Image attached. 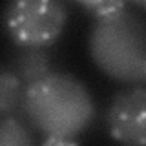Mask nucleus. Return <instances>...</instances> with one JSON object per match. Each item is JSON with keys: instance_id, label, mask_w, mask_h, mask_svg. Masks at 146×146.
<instances>
[{"instance_id": "obj_1", "label": "nucleus", "mask_w": 146, "mask_h": 146, "mask_svg": "<svg viewBox=\"0 0 146 146\" xmlns=\"http://www.w3.org/2000/svg\"><path fill=\"white\" fill-rule=\"evenodd\" d=\"M22 106L31 124L53 139L75 141L95 119V100L88 86L58 71L27 84Z\"/></svg>"}, {"instance_id": "obj_2", "label": "nucleus", "mask_w": 146, "mask_h": 146, "mask_svg": "<svg viewBox=\"0 0 146 146\" xmlns=\"http://www.w3.org/2000/svg\"><path fill=\"white\" fill-rule=\"evenodd\" d=\"M90 55L110 79L130 86L146 80V24L128 7L95 20L90 33Z\"/></svg>"}, {"instance_id": "obj_3", "label": "nucleus", "mask_w": 146, "mask_h": 146, "mask_svg": "<svg viewBox=\"0 0 146 146\" xmlns=\"http://www.w3.org/2000/svg\"><path fill=\"white\" fill-rule=\"evenodd\" d=\"M68 7L57 0H15L4 11L9 36L24 48H46L62 35Z\"/></svg>"}, {"instance_id": "obj_4", "label": "nucleus", "mask_w": 146, "mask_h": 146, "mask_svg": "<svg viewBox=\"0 0 146 146\" xmlns=\"http://www.w3.org/2000/svg\"><path fill=\"white\" fill-rule=\"evenodd\" d=\"M106 126L121 146H146V88L143 84L113 95L106 110Z\"/></svg>"}, {"instance_id": "obj_5", "label": "nucleus", "mask_w": 146, "mask_h": 146, "mask_svg": "<svg viewBox=\"0 0 146 146\" xmlns=\"http://www.w3.org/2000/svg\"><path fill=\"white\" fill-rule=\"evenodd\" d=\"M13 71L17 73V77L22 80L24 86L33 84L53 71L51 58L44 51V48H24V51L17 57Z\"/></svg>"}, {"instance_id": "obj_6", "label": "nucleus", "mask_w": 146, "mask_h": 146, "mask_svg": "<svg viewBox=\"0 0 146 146\" xmlns=\"http://www.w3.org/2000/svg\"><path fill=\"white\" fill-rule=\"evenodd\" d=\"M24 88L26 86L13 70L0 68V117L11 115L18 110L24 97Z\"/></svg>"}, {"instance_id": "obj_7", "label": "nucleus", "mask_w": 146, "mask_h": 146, "mask_svg": "<svg viewBox=\"0 0 146 146\" xmlns=\"http://www.w3.org/2000/svg\"><path fill=\"white\" fill-rule=\"evenodd\" d=\"M0 146H35V141L20 119L4 115L0 117Z\"/></svg>"}, {"instance_id": "obj_8", "label": "nucleus", "mask_w": 146, "mask_h": 146, "mask_svg": "<svg viewBox=\"0 0 146 146\" xmlns=\"http://www.w3.org/2000/svg\"><path fill=\"white\" fill-rule=\"evenodd\" d=\"M80 7L88 9V11H91L95 17H106V15H111V13L119 11V9L126 7L124 2H121V0H104V2H80Z\"/></svg>"}, {"instance_id": "obj_9", "label": "nucleus", "mask_w": 146, "mask_h": 146, "mask_svg": "<svg viewBox=\"0 0 146 146\" xmlns=\"http://www.w3.org/2000/svg\"><path fill=\"white\" fill-rule=\"evenodd\" d=\"M42 146H77L75 141H68V139H53V137H46Z\"/></svg>"}]
</instances>
